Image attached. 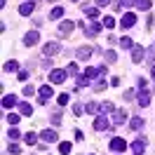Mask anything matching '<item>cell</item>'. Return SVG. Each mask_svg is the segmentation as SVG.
Returning <instances> with one entry per match:
<instances>
[{
    "mask_svg": "<svg viewBox=\"0 0 155 155\" xmlns=\"http://www.w3.org/2000/svg\"><path fill=\"white\" fill-rule=\"evenodd\" d=\"M136 101H139V106H141V108H146L148 104H150V94H148L146 89H141V92H139V99H136Z\"/></svg>",
    "mask_w": 155,
    "mask_h": 155,
    "instance_id": "cell-14",
    "label": "cell"
},
{
    "mask_svg": "<svg viewBox=\"0 0 155 155\" xmlns=\"http://www.w3.org/2000/svg\"><path fill=\"white\" fill-rule=\"evenodd\" d=\"M19 80L26 82V80H28V71H19Z\"/></svg>",
    "mask_w": 155,
    "mask_h": 155,
    "instance_id": "cell-43",
    "label": "cell"
},
{
    "mask_svg": "<svg viewBox=\"0 0 155 155\" xmlns=\"http://www.w3.org/2000/svg\"><path fill=\"white\" fill-rule=\"evenodd\" d=\"M19 117H21V115H17V113H10V115H7V122H10L12 127H14L17 122H19Z\"/></svg>",
    "mask_w": 155,
    "mask_h": 155,
    "instance_id": "cell-35",
    "label": "cell"
},
{
    "mask_svg": "<svg viewBox=\"0 0 155 155\" xmlns=\"http://www.w3.org/2000/svg\"><path fill=\"white\" fill-rule=\"evenodd\" d=\"M52 125H61V113H54V115H52Z\"/></svg>",
    "mask_w": 155,
    "mask_h": 155,
    "instance_id": "cell-41",
    "label": "cell"
},
{
    "mask_svg": "<svg viewBox=\"0 0 155 155\" xmlns=\"http://www.w3.org/2000/svg\"><path fill=\"white\" fill-rule=\"evenodd\" d=\"M66 71L71 73V75H75V73H78V66H75V64H68V68H66Z\"/></svg>",
    "mask_w": 155,
    "mask_h": 155,
    "instance_id": "cell-42",
    "label": "cell"
},
{
    "mask_svg": "<svg viewBox=\"0 0 155 155\" xmlns=\"http://www.w3.org/2000/svg\"><path fill=\"white\" fill-rule=\"evenodd\" d=\"M129 127H132V129H141V127H143V117H132V120H129Z\"/></svg>",
    "mask_w": 155,
    "mask_h": 155,
    "instance_id": "cell-22",
    "label": "cell"
},
{
    "mask_svg": "<svg viewBox=\"0 0 155 155\" xmlns=\"http://www.w3.org/2000/svg\"><path fill=\"white\" fill-rule=\"evenodd\" d=\"M7 153H12V155H19L21 153V148L17 143H10V148H7Z\"/></svg>",
    "mask_w": 155,
    "mask_h": 155,
    "instance_id": "cell-38",
    "label": "cell"
},
{
    "mask_svg": "<svg viewBox=\"0 0 155 155\" xmlns=\"http://www.w3.org/2000/svg\"><path fill=\"white\" fill-rule=\"evenodd\" d=\"M33 10H35V0H31V2H21V5H19V14H21V17H28Z\"/></svg>",
    "mask_w": 155,
    "mask_h": 155,
    "instance_id": "cell-9",
    "label": "cell"
},
{
    "mask_svg": "<svg viewBox=\"0 0 155 155\" xmlns=\"http://www.w3.org/2000/svg\"><path fill=\"white\" fill-rule=\"evenodd\" d=\"M68 104V94H59V106H66Z\"/></svg>",
    "mask_w": 155,
    "mask_h": 155,
    "instance_id": "cell-40",
    "label": "cell"
},
{
    "mask_svg": "<svg viewBox=\"0 0 155 155\" xmlns=\"http://www.w3.org/2000/svg\"><path fill=\"white\" fill-rule=\"evenodd\" d=\"M150 5H153L150 0H134V7L139 12H148V10H150Z\"/></svg>",
    "mask_w": 155,
    "mask_h": 155,
    "instance_id": "cell-17",
    "label": "cell"
},
{
    "mask_svg": "<svg viewBox=\"0 0 155 155\" xmlns=\"http://www.w3.org/2000/svg\"><path fill=\"white\" fill-rule=\"evenodd\" d=\"M101 24H104L106 28H113V26H115V19H113V17H106V19L101 21Z\"/></svg>",
    "mask_w": 155,
    "mask_h": 155,
    "instance_id": "cell-37",
    "label": "cell"
},
{
    "mask_svg": "<svg viewBox=\"0 0 155 155\" xmlns=\"http://www.w3.org/2000/svg\"><path fill=\"white\" fill-rule=\"evenodd\" d=\"M150 75H153V80H155V66H153V68H150Z\"/></svg>",
    "mask_w": 155,
    "mask_h": 155,
    "instance_id": "cell-50",
    "label": "cell"
},
{
    "mask_svg": "<svg viewBox=\"0 0 155 155\" xmlns=\"http://www.w3.org/2000/svg\"><path fill=\"white\" fill-rule=\"evenodd\" d=\"M66 75H68V71H59V68H54V71L49 73V82H52V85H61V82L66 80Z\"/></svg>",
    "mask_w": 155,
    "mask_h": 155,
    "instance_id": "cell-2",
    "label": "cell"
},
{
    "mask_svg": "<svg viewBox=\"0 0 155 155\" xmlns=\"http://www.w3.org/2000/svg\"><path fill=\"white\" fill-rule=\"evenodd\" d=\"M19 113H21V115H33V106L26 104V101H21V104H19Z\"/></svg>",
    "mask_w": 155,
    "mask_h": 155,
    "instance_id": "cell-20",
    "label": "cell"
},
{
    "mask_svg": "<svg viewBox=\"0 0 155 155\" xmlns=\"http://www.w3.org/2000/svg\"><path fill=\"white\" fill-rule=\"evenodd\" d=\"M17 104H19V101H17V97H14V94H7V97H2V108H14Z\"/></svg>",
    "mask_w": 155,
    "mask_h": 155,
    "instance_id": "cell-15",
    "label": "cell"
},
{
    "mask_svg": "<svg viewBox=\"0 0 155 155\" xmlns=\"http://www.w3.org/2000/svg\"><path fill=\"white\" fill-rule=\"evenodd\" d=\"M82 110H85V108L80 106V104H75V106H73V113H75V115H82Z\"/></svg>",
    "mask_w": 155,
    "mask_h": 155,
    "instance_id": "cell-44",
    "label": "cell"
},
{
    "mask_svg": "<svg viewBox=\"0 0 155 155\" xmlns=\"http://www.w3.org/2000/svg\"><path fill=\"white\" fill-rule=\"evenodd\" d=\"M132 150H134L136 155H143V150H146V139H136L134 143H132Z\"/></svg>",
    "mask_w": 155,
    "mask_h": 155,
    "instance_id": "cell-13",
    "label": "cell"
},
{
    "mask_svg": "<svg viewBox=\"0 0 155 155\" xmlns=\"http://www.w3.org/2000/svg\"><path fill=\"white\" fill-rule=\"evenodd\" d=\"M71 148H73V143H71V141H61V143H59V153L68 155V153H71Z\"/></svg>",
    "mask_w": 155,
    "mask_h": 155,
    "instance_id": "cell-24",
    "label": "cell"
},
{
    "mask_svg": "<svg viewBox=\"0 0 155 155\" xmlns=\"http://www.w3.org/2000/svg\"><path fill=\"white\" fill-rule=\"evenodd\" d=\"M38 31H31V33H26V38H24V45H28V47H33V45H38Z\"/></svg>",
    "mask_w": 155,
    "mask_h": 155,
    "instance_id": "cell-10",
    "label": "cell"
},
{
    "mask_svg": "<svg viewBox=\"0 0 155 155\" xmlns=\"http://www.w3.org/2000/svg\"><path fill=\"white\" fill-rule=\"evenodd\" d=\"M99 110H101V106H99V104H94V101H92V104H87V113H99Z\"/></svg>",
    "mask_w": 155,
    "mask_h": 155,
    "instance_id": "cell-36",
    "label": "cell"
},
{
    "mask_svg": "<svg viewBox=\"0 0 155 155\" xmlns=\"http://www.w3.org/2000/svg\"><path fill=\"white\" fill-rule=\"evenodd\" d=\"M42 52H45L47 57H52V54H57V52H59V42H57V40H49L47 45L42 47Z\"/></svg>",
    "mask_w": 155,
    "mask_h": 155,
    "instance_id": "cell-11",
    "label": "cell"
},
{
    "mask_svg": "<svg viewBox=\"0 0 155 155\" xmlns=\"http://www.w3.org/2000/svg\"><path fill=\"white\" fill-rule=\"evenodd\" d=\"M92 87L97 89V92H101V89H106V80H104V78H101V80H97V82H94V85H92Z\"/></svg>",
    "mask_w": 155,
    "mask_h": 155,
    "instance_id": "cell-33",
    "label": "cell"
},
{
    "mask_svg": "<svg viewBox=\"0 0 155 155\" xmlns=\"http://www.w3.org/2000/svg\"><path fill=\"white\" fill-rule=\"evenodd\" d=\"M71 2H78V0H71Z\"/></svg>",
    "mask_w": 155,
    "mask_h": 155,
    "instance_id": "cell-51",
    "label": "cell"
},
{
    "mask_svg": "<svg viewBox=\"0 0 155 155\" xmlns=\"http://www.w3.org/2000/svg\"><path fill=\"white\" fill-rule=\"evenodd\" d=\"M5 71H7V73H17V71H19V64H17V61H14V59H12V61H7V64H5Z\"/></svg>",
    "mask_w": 155,
    "mask_h": 155,
    "instance_id": "cell-21",
    "label": "cell"
},
{
    "mask_svg": "<svg viewBox=\"0 0 155 155\" xmlns=\"http://www.w3.org/2000/svg\"><path fill=\"white\" fill-rule=\"evenodd\" d=\"M110 85H113V87H120V78H110Z\"/></svg>",
    "mask_w": 155,
    "mask_h": 155,
    "instance_id": "cell-46",
    "label": "cell"
},
{
    "mask_svg": "<svg viewBox=\"0 0 155 155\" xmlns=\"http://www.w3.org/2000/svg\"><path fill=\"white\" fill-rule=\"evenodd\" d=\"M106 73H108V68H106V66H99V75L106 78Z\"/></svg>",
    "mask_w": 155,
    "mask_h": 155,
    "instance_id": "cell-48",
    "label": "cell"
},
{
    "mask_svg": "<svg viewBox=\"0 0 155 155\" xmlns=\"http://www.w3.org/2000/svg\"><path fill=\"white\" fill-rule=\"evenodd\" d=\"M85 85H89V80L85 78V73H82V75H78V82H75V87H78V89H82Z\"/></svg>",
    "mask_w": 155,
    "mask_h": 155,
    "instance_id": "cell-29",
    "label": "cell"
},
{
    "mask_svg": "<svg viewBox=\"0 0 155 155\" xmlns=\"http://www.w3.org/2000/svg\"><path fill=\"white\" fill-rule=\"evenodd\" d=\"M101 113H104V115H106V113H115V106H113L110 101H104V104H101Z\"/></svg>",
    "mask_w": 155,
    "mask_h": 155,
    "instance_id": "cell-25",
    "label": "cell"
},
{
    "mask_svg": "<svg viewBox=\"0 0 155 155\" xmlns=\"http://www.w3.org/2000/svg\"><path fill=\"white\" fill-rule=\"evenodd\" d=\"M106 61H108V64H115V61H117V54L113 52V49H108V52H106Z\"/></svg>",
    "mask_w": 155,
    "mask_h": 155,
    "instance_id": "cell-32",
    "label": "cell"
},
{
    "mask_svg": "<svg viewBox=\"0 0 155 155\" xmlns=\"http://www.w3.org/2000/svg\"><path fill=\"white\" fill-rule=\"evenodd\" d=\"M61 17H64V7H54L49 12V19H61Z\"/></svg>",
    "mask_w": 155,
    "mask_h": 155,
    "instance_id": "cell-28",
    "label": "cell"
},
{
    "mask_svg": "<svg viewBox=\"0 0 155 155\" xmlns=\"http://www.w3.org/2000/svg\"><path fill=\"white\" fill-rule=\"evenodd\" d=\"M38 94H40V104H47V99L54 97V89H52V85H42L38 89Z\"/></svg>",
    "mask_w": 155,
    "mask_h": 155,
    "instance_id": "cell-3",
    "label": "cell"
},
{
    "mask_svg": "<svg viewBox=\"0 0 155 155\" xmlns=\"http://www.w3.org/2000/svg\"><path fill=\"white\" fill-rule=\"evenodd\" d=\"M134 155H136V153H134Z\"/></svg>",
    "mask_w": 155,
    "mask_h": 155,
    "instance_id": "cell-52",
    "label": "cell"
},
{
    "mask_svg": "<svg viewBox=\"0 0 155 155\" xmlns=\"http://www.w3.org/2000/svg\"><path fill=\"white\" fill-rule=\"evenodd\" d=\"M75 57L80 59V61H87V59L92 57V47H78V52H75Z\"/></svg>",
    "mask_w": 155,
    "mask_h": 155,
    "instance_id": "cell-12",
    "label": "cell"
},
{
    "mask_svg": "<svg viewBox=\"0 0 155 155\" xmlns=\"http://www.w3.org/2000/svg\"><path fill=\"white\" fill-rule=\"evenodd\" d=\"M33 92H35L33 85H26V87H24V94H26V97H33Z\"/></svg>",
    "mask_w": 155,
    "mask_h": 155,
    "instance_id": "cell-39",
    "label": "cell"
},
{
    "mask_svg": "<svg viewBox=\"0 0 155 155\" xmlns=\"http://www.w3.org/2000/svg\"><path fill=\"white\" fill-rule=\"evenodd\" d=\"M129 5H134V0H117L115 2L117 10H125V7H129Z\"/></svg>",
    "mask_w": 155,
    "mask_h": 155,
    "instance_id": "cell-31",
    "label": "cell"
},
{
    "mask_svg": "<svg viewBox=\"0 0 155 155\" xmlns=\"http://www.w3.org/2000/svg\"><path fill=\"white\" fill-rule=\"evenodd\" d=\"M125 120H127V113H125V110H115V113H113V125H122Z\"/></svg>",
    "mask_w": 155,
    "mask_h": 155,
    "instance_id": "cell-18",
    "label": "cell"
},
{
    "mask_svg": "<svg viewBox=\"0 0 155 155\" xmlns=\"http://www.w3.org/2000/svg\"><path fill=\"white\" fill-rule=\"evenodd\" d=\"M24 141H26L28 146H33L35 141H38V136H35V132H26V134H24Z\"/></svg>",
    "mask_w": 155,
    "mask_h": 155,
    "instance_id": "cell-26",
    "label": "cell"
},
{
    "mask_svg": "<svg viewBox=\"0 0 155 155\" xmlns=\"http://www.w3.org/2000/svg\"><path fill=\"white\" fill-rule=\"evenodd\" d=\"M125 99H134V89H127V92H125Z\"/></svg>",
    "mask_w": 155,
    "mask_h": 155,
    "instance_id": "cell-49",
    "label": "cell"
},
{
    "mask_svg": "<svg viewBox=\"0 0 155 155\" xmlns=\"http://www.w3.org/2000/svg\"><path fill=\"white\" fill-rule=\"evenodd\" d=\"M82 139H85V134H82L80 129H75V141H82Z\"/></svg>",
    "mask_w": 155,
    "mask_h": 155,
    "instance_id": "cell-45",
    "label": "cell"
},
{
    "mask_svg": "<svg viewBox=\"0 0 155 155\" xmlns=\"http://www.w3.org/2000/svg\"><path fill=\"white\" fill-rule=\"evenodd\" d=\"M134 24H136V14H132V12H127L125 17L120 19V26H122V28H132Z\"/></svg>",
    "mask_w": 155,
    "mask_h": 155,
    "instance_id": "cell-6",
    "label": "cell"
},
{
    "mask_svg": "<svg viewBox=\"0 0 155 155\" xmlns=\"http://www.w3.org/2000/svg\"><path fill=\"white\" fill-rule=\"evenodd\" d=\"M94 129L97 132H104V129H108V117L101 113V115H97V120H94Z\"/></svg>",
    "mask_w": 155,
    "mask_h": 155,
    "instance_id": "cell-8",
    "label": "cell"
},
{
    "mask_svg": "<svg viewBox=\"0 0 155 155\" xmlns=\"http://www.w3.org/2000/svg\"><path fill=\"white\" fill-rule=\"evenodd\" d=\"M146 61H150V64H153V61H155V47L146 49Z\"/></svg>",
    "mask_w": 155,
    "mask_h": 155,
    "instance_id": "cell-34",
    "label": "cell"
},
{
    "mask_svg": "<svg viewBox=\"0 0 155 155\" xmlns=\"http://www.w3.org/2000/svg\"><path fill=\"white\" fill-rule=\"evenodd\" d=\"M40 136H42V141H45V143H57V141H59V134L54 132V129H45Z\"/></svg>",
    "mask_w": 155,
    "mask_h": 155,
    "instance_id": "cell-7",
    "label": "cell"
},
{
    "mask_svg": "<svg viewBox=\"0 0 155 155\" xmlns=\"http://www.w3.org/2000/svg\"><path fill=\"white\" fill-rule=\"evenodd\" d=\"M110 150H115V153H120V150H127V141H125V139H120V136L110 139Z\"/></svg>",
    "mask_w": 155,
    "mask_h": 155,
    "instance_id": "cell-4",
    "label": "cell"
},
{
    "mask_svg": "<svg viewBox=\"0 0 155 155\" xmlns=\"http://www.w3.org/2000/svg\"><path fill=\"white\" fill-rule=\"evenodd\" d=\"M7 136H10V141H17V139H19V136H21V132H19V129H17V127H12L10 132H7Z\"/></svg>",
    "mask_w": 155,
    "mask_h": 155,
    "instance_id": "cell-30",
    "label": "cell"
},
{
    "mask_svg": "<svg viewBox=\"0 0 155 155\" xmlns=\"http://www.w3.org/2000/svg\"><path fill=\"white\" fill-rule=\"evenodd\" d=\"M82 10H85V14H87L89 19H97V17H99V7H87V5H85Z\"/></svg>",
    "mask_w": 155,
    "mask_h": 155,
    "instance_id": "cell-23",
    "label": "cell"
},
{
    "mask_svg": "<svg viewBox=\"0 0 155 155\" xmlns=\"http://www.w3.org/2000/svg\"><path fill=\"white\" fill-rule=\"evenodd\" d=\"M101 26H104V24H99V21H92V24H85L82 28H85V35H87V38H97L99 33H101Z\"/></svg>",
    "mask_w": 155,
    "mask_h": 155,
    "instance_id": "cell-1",
    "label": "cell"
},
{
    "mask_svg": "<svg viewBox=\"0 0 155 155\" xmlns=\"http://www.w3.org/2000/svg\"><path fill=\"white\" fill-rule=\"evenodd\" d=\"M73 21H61V26H59V35H68L71 31H73Z\"/></svg>",
    "mask_w": 155,
    "mask_h": 155,
    "instance_id": "cell-16",
    "label": "cell"
},
{
    "mask_svg": "<svg viewBox=\"0 0 155 155\" xmlns=\"http://www.w3.org/2000/svg\"><path fill=\"white\" fill-rule=\"evenodd\" d=\"M117 45H120L122 49H132V47H134V42H132V38H127V35H122V38L117 40Z\"/></svg>",
    "mask_w": 155,
    "mask_h": 155,
    "instance_id": "cell-19",
    "label": "cell"
},
{
    "mask_svg": "<svg viewBox=\"0 0 155 155\" xmlns=\"http://www.w3.org/2000/svg\"><path fill=\"white\" fill-rule=\"evenodd\" d=\"M97 75H99V68H85V78H87L89 82H92Z\"/></svg>",
    "mask_w": 155,
    "mask_h": 155,
    "instance_id": "cell-27",
    "label": "cell"
},
{
    "mask_svg": "<svg viewBox=\"0 0 155 155\" xmlns=\"http://www.w3.org/2000/svg\"><path fill=\"white\" fill-rule=\"evenodd\" d=\"M99 7H106V5H110V0H97Z\"/></svg>",
    "mask_w": 155,
    "mask_h": 155,
    "instance_id": "cell-47",
    "label": "cell"
},
{
    "mask_svg": "<svg viewBox=\"0 0 155 155\" xmlns=\"http://www.w3.org/2000/svg\"><path fill=\"white\" fill-rule=\"evenodd\" d=\"M143 54H146V49L141 47V45H134V47H132V61H134V64H141V61H143Z\"/></svg>",
    "mask_w": 155,
    "mask_h": 155,
    "instance_id": "cell-5",
    "label": "cell"
}]
</instances>
